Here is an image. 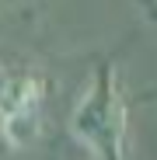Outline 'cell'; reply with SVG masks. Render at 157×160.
Instances as JSON below:
<instances>
[{
    "instance_id": "obj_1",
    "label": "cell",
    "mask_w": 157,
    "mask_h": 160,
    "mask_svg": "<svg viewBox=\"0 0 157 160\" xmlns=\"http://www.w3.org/2000/svg\"><path fill=\"white\" fill-rule=\"evenodd\" d=\"M73 136L84 139L101 160H122V146H126V101L119 91V80L112 63H105L91 87L84 91V98L73 108Z\"/></svg>"
},
{
    "instance_id": "obj_2",
    "label": "cell",
    "mask_w": 157,
    "mask_h": 160,
    "mask_svg": "<svg viewBox=\"0 0 157 160\" xmlns=\"http://www.w3.org/2000/svg\"><path fill=\"white\" fill-rule=\"evenodd\" d=\"M42 101V84L32 73H0V118L35 112Z\"/></svg>"
},
{
    "instance_id": "obj_3",
    "label": "cell",
    "mask_w": 157,
    "mask_h": 160,
    "mask_svg": "<svg viewBox=\"0 0 157 160\" xmlns=\"http://www.w3.org/2000/svg\"><path fill=\"white\" fill-rule=\"evenodd\" d=\"M154 7H157V0H154Z\"/></svg>"
}]
</instances>
